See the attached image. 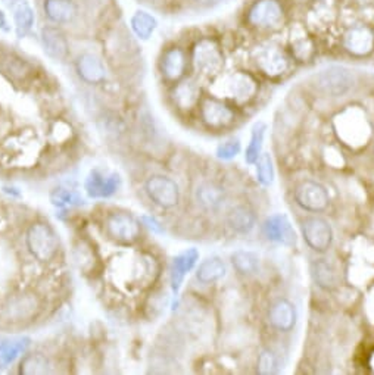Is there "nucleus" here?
<instances>
[{"mask_svg":"<svg viewBox=\"0 0 374 375\" xmlns=\"http://www.w3.org/2000/svg\"><path fill=\"white\" fill-rule=\"evenodd\" d=\"M25 248L42 264L56 259L61 250V239L55 228L46 221H32L25 230Z\"/></svg>","mask_w":374,"mask_h":375,"instance_id":"obj_1","label":"nucleus"},{"mask_svg":"<svg viewBox=\"0 0 374 375\" xmlns=\"http://www.w3.org/2000/svg\"><path fill=\"white\" fill-rule=\"evenodd\" d=\"M40 311L42 302L35 293H16L8 298L0 307V321L11 327H21L35 321Z\"/></svg>","mask_w":374,"mask_h":375,"instance_id":"obj_2","label":"nucleus"},{"mask_svg":"<svg viewBox=\"0 0 374 375\" xmlns=\"http://www.w3.org/2000/svg\"><path fill=\"white\" fill-rule=\"evenodd\" d=\"M104 233L109 240L130 246L142 236V221L127 210H111L104 218Z\"/></svg>","mask_w":374,"mask_h":375,"instance_id":"obj_3","label":"nucleus"},{"mask_svg":"<svg viewBox=\"0 0 374 375\" xmlns=\"http://www.w3.org/2000/svg\"><path fill=\"white\" fill-rule=\"evenodd\" d=\"M121 183L117 171L93 168L85 180V191L90 199H108L120 190Z\"/></svg>","mask_w":374,"mask_h":375,"instance_id":"obj_4","label":"nucleus"},{"mask_svg":"<svg viewBox=\"0 0 374 375\" xmlns=\"http://www.w3.org/2000/svg\"><path fill=\"white\" fill-rule=\"evenodd\" d=\"M148 198L162 209H171L180 202V189L177 183L166 175H151L144 183Z\"/></svg>","mask_w":374,"mask_h":375,"instance_id":"obj_5","label":"nucleus"},{"mask_svg":"<svg viewBox=\"0 0 374 375\" xmlns=\"http://www.w3.org/2000/svg\"><path fill=\"white\" fill-rule=\"evenodd\" d=\"M40 8L47 24L58 27L73 25L81 13L77 0H42Z\"/></svg>","mask_w":374,"mask_h":375,"instance_id":"obj_6","label":"nucleus"},{"mask_svg":"<svg viewBox=\"0 0 374 375\" xmlns=\"http://www.w3.org/2000/svg\"><path fill=\"white\" fill-rule=\"evenodd\" d=\"M40 43L44 55L52 61L65 62L71 55L70 40L62 27L46 24L40 31Z\"/></svg>","mask_w":374,"mask_h":375,"instance_id":"obj_7","label":"nucleus"},{"mask_svg":"<svg viewBox=\"0 0 374 375\" xmlns=\"http://www.w3.org/2000/svg\"><path fill=\"white\" fill-rule=\"evenodd\" d=\"M193 65L204 75L218 74L223 68V55L218 44L211 39H202L193 49Z\"/></svg>","mask_w":374,"mask_h":375,"instance_id":"obj_8","label":"nucleus"},{"mask_svg":"<svg viewBox=\"0 0 374 375\" xmlns=\"http://www.w3.org/2000/svg\"><path fill=\"white\" fill-rule=\"evenodd\" d=\"M355 83L352 72L342 67H330L317 75V86L332 97L347 94Z\"/></svg>","mask_w":374,"mask_h":375,"instance_id":"obj_9","label":"nucleus"},{"mask_svg":"<svg viewBox=\"0 0 374 375\" xmlns=\"http://www.w3.org/2000/svg\"><path fill=\"white\" fill-rule=\"evenodd\" d=\"M302 236L310 246L316 252H326L333 241V231L330 224L323 218H308L302 222Z\"/></svg>","mask_w":374,"mask_h":375,"instance_id":"obj_10","label":"nucleus"},{"mask_svg":"<svg viewBox=\"0 0 374 375\" xmlns=\"http://www.w3.org/2000/svg\"><path fill=\"white\" fill-rule=\"evenodd\" d=\"M74 70L80 81H83L85 84L89 86L102 84L106 80V68L104 61L92 52L80 53L74 61Z\"/></svg>","mask_w":374,"mask_h":375,"instance_id":"obj_11","label":"nucleus"},{"mask_svg":"<svg viewBox=\"0 0 374 375\" xmlns=\"http://www.w3.org/2000/svg\"><path fill=\"white\" fill-rule=\"evenodd\" d=\"M297 203L310 212H321L329 206V193L317 182H304L295 191Z\"/></svg>","mask_w":374,"mask_h":375,"instance_id":"obj_12","label":"nucleus"},{"mask_svg":"<svg viewBox=\"0 0 374 375\" xmlns=\"http://www.w3.org/2000/svg\"><path fill=\"white\" fill-rule=\"evenodd\" d=\"M283 16V9L278 0H258L249 9L248 20L255 27L270 28L275 27Z\"/></svg>","mask_w":374,"mask_h":375,"instance_id":"obj_13","label":"nucleus"},{"mask_svg":"<svg viewBox=\"0 0 374 375\" xmlns=\"http://www.w3.org/2000/svg\"><path fill=\"white\" fill-rule=\"evenodd\" d=\"M187 68V58L182 47L173 46L162 53L161 62H159V70L162 77L168 81H174L177 83L180 80Z\"/></svg>","mask_w":374,"mask_h":375,"instance_id":"obj_14","label":"nucleus"},{"mask_svg":"<svg viewBox=\"0 0 374 375\" xmlns=\"http://www.w3.org/2000/svg\"><path fill=\"white\" fill-rule=\"evenodd\" d=\"M201 117L209 128H224L233 122L235 113L223 102L208 97L201 105Z\"/></svg>","mask_w":374,"mask_h":375,"instance_id":"obj_15","label":"nucleus"},{"mask_svg":"<svg viewBox=\"0 0 374 375\" xmlns=\"http://www.w3.org/2000/svg\"><path fill=\"white\" fill-rule=\"evenodd\" d=\"M8 8L12 15L16 37L18 39L27 37L31 32L32 27H35L36 21L35 9L31 8L27 0H9Z\"/></svg>","mask_w":374,"mask_h":375,"instance_id":"obj_16","label":"nucleus"},{"mask_svg":"<svg viewBox=\"0 0 374 375\" xmlns=\"http://www.w3.org/2000/svg\"><path fill=\"white\" fill-rule=\"evenodd\" d=\"M31 346V338L27 336L0 337V369L11 367L18 357L24 356Z\"/></svg>","mask_w":374,"mask_h":375,"instance_id":"obj_17","label":"nucleus"},{"mask_svg":"<svg viewBox=\"0 0 374 375\" xmlns=\"http://www.w3.org/2000/svg\"><path fill=\"white\" fill-rule=\"evenodd\" d=\"M264 233L268 240L278 241L285 246L292 248L297 244V234L285 215L270 217L264 224Z\"/></svg>","mask_w":374,"mask_h":375,"instance_id":"obj_18","label":"nucleus"},{"mask_svg":"<svg viewBox=\"0 0 374 375\" xmlns=\"http://www.w3.org/2000/svg\"><path fill=\"white\" fill-rule=\"evenodd\" d=\"M344 46L352 55H356V56L368 55L374 47L373 31L364 25L351 28L344 37Z\"/></svg>","mask_w":374,"mask_h":375,"instance_id":"obj_19","label":"nucleus"},{"mask_svg":"<svg viewBox=\"0 0 374 375\" xmlns=\"http://www.w3.org/2000/svg\"><path fill=\"white\" fill-rule=\"evenodd\" d=\"M256 65L267 75L278 77L287 70V59L279 47L266 46L256 53Z\"/></svg>","mask_w":374,"mask_h":375,"instance_id":"obj_20","label":"nucleus"},{"mask_svg":"<svg viewBox=\"0 0 374 375\" xmlns=\"http://www.w3.org/2000/svg\"><path fill=\"white\" fill-rule=\"evenodd\" d=\"M199 259V252L197 249H187L178 253L171 264V288L174 293L180 290L186 275L194 268Z\"/></svg>","mask_w":374,"mask_h":375,"instance_id":"obj_21","label":"nucleus"},{"mask_svg":"<svg viewBox=\"0 0 374 375\" xmlns=\"http://www.w3.org/2000/svg\"><path fill=\"white\" fill-rule=\"evenodd\" d=\"M297 309L286 299H280L271 306L270 322L274 329L282 333H287L295 327L297 324Z\"/></svg>","mask_w":374,"mask_h":375,"instance_id":"obj_22","label":"nucleus"},{"mask_svg":"<svg viewBox=\"0 0 374 375\" xmlns=\"http://www.w3.org/2000/svg\"><path fill=\"white\" fill-rule=\"evenodd\" d=\"M194 201L205 210H217L225 201V193L216 183H202L194 189Z\"/></svg>","mask_w":374,"mask_h":375,"instance_id":"obj_23","label":"nucleus"},{"mask_svg":"<svg viewBox=\"0 0 374 375\" xmlns=\"http://www.w3.org/2000/svg\"><path fill=\"white\" fill-rule=\"evenodd\" d=\"M201 99V90L192 80H185L177 83L173 89V102L178 109L189 110L197 106Z\"/></svg>","mask_w":374,"mask_h":375,"instance_id":"obj_24","label":"nucleus"},{"mask_svg":"<svg viewBox=\"0 0 374 375\" xmlns=\"http://www.w3.org/2000/svg\"><path fill=\"white\" fill-rule=\"evenodd\" d=\"M227 224H229L233 231L239 234H248L254 230L256 217L254 210H251L248 206L237 205L227 212Z\"/></svg>","mask_w":374,"mask_h":375,"instance_id":"obj_25","label":"nucleus"},{"mask_svg":"<svg viewBox=\"0 0 374 375\" xmlns=\"http://www.w3.org/2000/svg\"><path fill=\"white\" fill-rule=\"evenodd\" d=\"M229 91L233 99L239 102H247L254 97L256 91V83L249 74L237 72L229 80Z\"/></svg>","mask_w":374,"mask_h":375,"instance_id":"obj_26","label":"nucleus"},{"mask_svg":"<svg viewBox=\"0 0 374 375\" xmlns=\"http://www.w3.org/2000/svg\"><path fill=\"white\" fill-rule=\"evenodd\" d=\"M130 28H132L133 34L139 40L146 42L154 36L155 30L158 28V21L149 12L136 11L132 18H130Z\"/></svg>","mask_w":374,"mask_h":375,"instance_id":"obj_27","label":"nucleus"},{"mask_svg":"<svg viewBox=\"0 0 374 375\" xmlns=\"http://www.w3.org/2000/svg\"><path fill=\"white\" fill-rule=\"evenodd\" d=\"M0 68H2V71L9 78L15 81L25 80L32 72L31 65L24 58L13 55V53H8L2 58V61H0Z\"/></svg>","mask_w":374,"mask_h":375,"instance_id":"obj_28","label":"nucleus"},{"mask_svg":"<svg viewBox=\"0 0 374 375\" xmlns=\"http://www.w3.org/2000/svg\"><path fill=\"white\" fill-rule=\"evenodd\" d=\"M225 272H227L225 264L220 258L214 256V258H208L198 267L197 279L202 284H211L224 279Z\"/></svg>","mask_w":374,"mask_h":375,"instance_id":"obj_29","label":"nucleus"},{"mask_svg":"<svg viewBox=\"0 0 374 375\" xmlns=\"http://www.w3.org/2000/svg\"><path fill=\"white\" fill-rule=\"evenodd\" d=\"M49 201H51V203L55 208H59V209L78 208L86 203L85 198L78 191L73 189H65V187L54 189L51 194H49Z\"/></svg>","mask_w":374,"mask_h":375,"instance_id":"obj_30","label":"nucleus"},{"mask_svg":"<svg viewBox=\"0 0 374 375\" xmlns=\"http://www.w3.org/2000/svg\"><path fill=\"white\" fill-rule=\"evenodd\" d=\"M51 362H49L47 356L35 352V353H25L20 362V374L32 375V374H49L52 372Z\"/></svg>","mask_w":374,"mask_h":375,"instance_id":"obj_31","label":"nucleus"},{"mask_svg":"<svg viewBox=\"0 0 374 375\" xmlns=\"http://www.w3.org/2000/svg\"><path fill=\"white\" fill-rule=\"evenodd\" d=\"M232 264L237 272L243 275H251L255 274L259 268V258L252 252L237 250L232 255Z\"/></svg>","mask_w":374,"mask_h":375,"instance_id":"obj_32","label":"nucleus"},{"mask_svg":"<svg viewBox=\"0 0 374 375\" xmlns=\"http://www.w3.org/2000/svg\"><path fill=\"white\" fill-rule=\"evenodd\" d=\"M264 134H266V124L258 122L252 128V136H251V143L247 149L245 159L248 164H255L258 158L261 156V149H263V141H264Z\"/></svg>","mask_w":374,"mask_h":375,"instance_id":"obj_33","label":"nucleus"},{"mask_svg":"<svg viewBox=\"0 0 374 375\" xmlns=\"http://www.w3.org/2000/svg\"><path fill=\"white\" fill-rule=\"evenodd\" d=\"M313 275L317 284L323 288H333L336 286V272L333 267L323 259L313 264Z\"/></svg>","mask_w":374,"mask_h":375,"instance_id":"obj_34","label":"nucleus"},{"mask_svg":"<svg viewBox=\"0 0 374 375\" xmlns=\"http://www.w3.org/2000/svg\"><path fill=\"white\" fill-rule=\"evenodd\" d=\"M255 164H256L258 182L263 186H270L274 180V168H273L271 156L267 153H261V156L258 158Z\"/></svg>","mask_w":374,"mask_h":375,"instance_id":"obj_35","label":"nucleus"},{"mask_svg":"<svg viewBox=\"0 0 374 375\" xmlns=\"http://www.w3.org/2000/svg\"><path fill=\"white\" fill-rule=\"evenodd\" d=\"M256 369L259 374H263V375L274 374L275 371H278V356H275L274 352L268 349L263 350L261 353H259Z\"/></svg>","mask_w":374,"mask_h":375,"instance_id":"obj_36","label":"nucleus"},{"mask_svg":"<svg viewBox=\"0 0 374 375\" xmlns=\"http://www.w3.org/2000/svg\"><path fill=\"white\" fill-rule=\"evenodd\" d=\"M240 152V143L239 140H229L218 146L217 149V156L223 160H230L236 158Z\"/></svg>","mask_w":374,"mask_h":375,"instance_id":"obj_37","label":"nucleus"},{"mask_svg":"<svg viewBox=\"0 0 374 375\" xmlns=\"http://www.w3.org/2000/svg\"><path fill=\"white\" fill-rule=\"evenodd\" d=\"M140 221H142V225H144L146 228H149L152 233H155V234L164 233V227L161 225V222L155 217L143 215V217H140Z\"/></svg>","mask_w":374,"mask_h":375,"instance_id":"obj_38","label":"nucleus"},{"mask_svg":"<svg viewBox=\"0 0 374 375\" xmlns=\"http://www.w3.org/2000/svg\"><path fill=\"white\" fill-rule=\"evenodd\" d=\"M0 30H8V18L4 11H0Z\"/></svg>","mask_w":374,"mask_h":375,"instance_id":"obj_39","label":"nucleus"}]
</instances>
